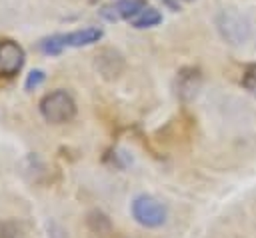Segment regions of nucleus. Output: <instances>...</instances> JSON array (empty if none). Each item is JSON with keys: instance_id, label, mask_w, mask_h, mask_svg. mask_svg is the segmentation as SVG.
Masks as SVG:
<instances>
[{"instance_id": "f257e3e1", "label": "nucleus", "mask_w": 256, "mask_h": 238, "mask_svg": "<svg viewBox=\"0 0 256 238\" xmlns=\"http://www.w3.org/2000/svg\"><path fill=\"white\" fill-rule=\"evenodd\" d=\"M40 114L50 124H66L76 116V102L66 90H54L40 100Z\"/></svg>"}, {"instance_id": "f03ea898", "label": "nucleus", "mask_w": 256, "mask_h": 238, "mask_svg": "<svg viewBox=\"0 0 256 238\" xmlns=\"http://www.w3.org/2000/svg\"><path fill=\"white\" fill-rule=\"evenodd\" d=\"M130 210H132V218L144 228H160L168 218L166 206L150 194L136 196L130 204Z\"/></svg>"}, {"instance_id": "7ed1b4c3", "label": "nucleus", "mask_w": 256, "mask_h": 238, "mask_svg": "<svg viewBox=\"0 0 256 238\" xmlns=\"http://www.w3.org/2000/svg\"><path fill=\"white\" fill-rule=\"evenodd\" d=\"M220 36L230 44H244L250 38V22L236 10H222L216 18Z\"/></svg>"}, {"instance_id": "20e7f679", "label": "nucleus", "mask_w": 256, "mask_h": 238, "mask_svg": "<svg viewBox=\"0 0 256 238\" xmlns=\"http://www.w3.org/2000/svg\"><path fill=\"white\" fill-rule=\"evenodd\" d=\"M24 66V50L14 40H0V74L16 76Z\"/></svg>"}, {"instance_id": "39448f33", "label": "nucleus", "mask_w": 256, "mask_h": 238, "mask_svg": "<svg viewBox=\"0 0 256 238\" xmlns=\"http://www.w3.org/2000/svg\"><path fill=\"white\" fill-rule=\"evenodd\" d=\"M144 0H118L108 6L100 8V16L108 22H118V20H130L140 8H144Z\"/></svg>"}, {"instance_id": "423d86ee", "label": "nucleus", "mask_w": 256, "mask_h": 238, "mask_svg": "<svg viewBox=\"0 0 256 238\" xmlns=\"http://www.w3.org/2000/svg\"><path fill=\"white\" fill-rule=\"evenodd\" d=\"M94 66H96V70H98L104 78L112 80V78H116V76L124 70V58H122L116 50L104 48V50H100V52L96 54Z\"/></svg>"}, {"instance_id": "0eeeda50", "label": "nucleus", "mask_w": 256, "mask_h": 238, "mask_svg": "<svg viewBox=\"0 0 256 238\" xmlns=\"http://www.w3.org/2000/svg\"><path fill=\"white\" fill-rule=\"evenodd\" d=\"M178 94L182 100H192L202 84V74L198 68H182L178 72Z\"/></svg>"}, {"instance_id": "6e6552de", "label": "nucleus", "mask_w": 256, "mask_h": 238, "mask_svg": "<svg viewBox=\"0 0 256 238\" xmlns=\"http://www.w3.org/2000/svg\"><path fill=\"white\" fill-rule=\"evenodd\" d=\"M64 38V44L70 46V48H82V46H90L94 42H98L102 38V30L96 28V26H90V28H82V30H74V32H68V34H62Z\"/></svg>"}, {"instance_id": "1a4fd4ad", "label": "nucleus", "mask_w": 256, "mask_h": 238, "mask_svg": "<svg viewBox=\"0 0 256 238\" xmlns=\"http://www.w3.org/2000/svg\"><path fill=\"white\" fill-rule=\"evenodd\" d=\"M128 22H130V26H134V28H138V30H142V28H152V26H156V24L162 22V14H160L156 8H152V6H144V8H140Z\"/></svg>"}, {"instance_id": "9d476101", "label": "nucleus", "mask_w": 256, "mask_h": 238, "mask_svg": "<svg viewBox=\"0 0 256 238\" xmlns=\"http://www.w3.org/2000/svg\"><path fill=\"white\" fill-rule=\"evenodd\" d=\"M86 224H88V228H90L94 234H98V236H106V234L112 232V222H110V218H108L104 212H100V210L88 212Z\"/></svg>"}, {"instance_id": "9b49d317", "label": "nucleus", "mask_w": 256, "mask_h": 238, "mask_svg": "<svg viewBox=\"0 0 256 238\" xmlns=\"http://www.w3.org/2000/svg\"><path fill=\"white\" fill-rule=\"evenodd\" d=\"M38 48H40L44 54L56 56V54H60V52L66 48V44H64V38H62V34H54V36H50V38H44V40H40Z\"/></svg>"}, {"instance_id": "f8f14e48", "label": "nucleus", "mask_w": 256, "mask_h": 238, "mask_svg": "<svg viewBox=\"0 0 256 238\" xmlns=\"http://www.w3.org/2000/svg\"><path fill=\"white\" fill-rule=\"evenodd\" d=\"M44 80H46L44 70H40V68L30 70L28 76H26V80H24V90H26V92H32V90H36Z\"/></svg>"}, {"instance_id": "ddd939ff", "label": "nucleus", "mask_w": 256, "mask_h": 238, "mask_svg": "<svg viewBox=\"0 0 256 238\" xmlns=\"http://www.w3.org/2000/svg\"><path fill=\"white\" fill-rule=\"evenodd\" d=\"M242 86L250 92V94H254L256 96V64H248L246 68H244V74H242Z\"/></svg>"}]
</instances>
